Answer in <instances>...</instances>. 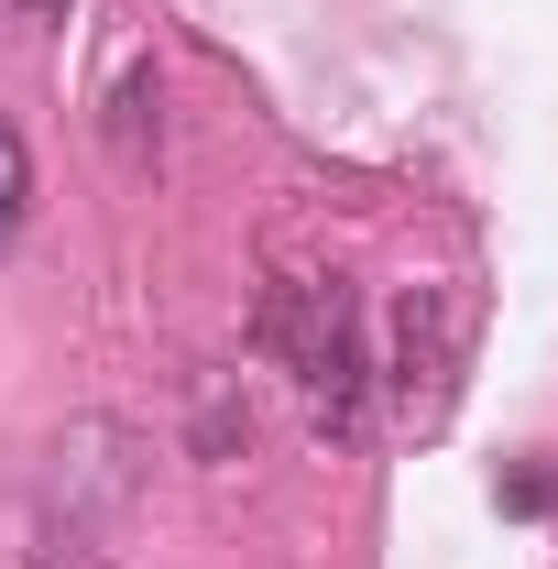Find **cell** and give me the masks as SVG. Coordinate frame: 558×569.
<instances>
[{
  "instance_id": "obj_1",
  "label": "cell",
  "mask_w": 558,
  "mask_h": 569,
  "mask_svg": "<svg viewBox=\"0 0 558 569\" xmlns=\"http://www.w3.org/2000/svg\"><path fill=\"white\" fill-rule=\"evenodd\" d=\"M263 361L296 395V417L318 438H361V395H372V351H361V318H350L340 274H275L263 296Z\"/></svg>"
},
{
  "instance_id": "obj_2",
  "label": "cell",
  "mask_w": 558,
  "mask_h": 569,
  "mask_svg": "<svg viewBox=\"0 0 558 569\" xmlns=\"http://www.w3.org/2000/svg\"><path fill=\"white\" fill-rule=\"evenodd\" d=\"M460 340H471V307H460L449 284H417V296L395 307V361H383V383H395V417L406 427L449 417V395H460Z\"/></svg>"
},
{
  "instance_id": "obj_3",
  "label": "cell",
  "mask_w": 558,
  "mask_h": 569,
  "mask_svg": "<svg viewBox=\"0 0 558 569\" xmlns=\"http://www.w3.org/2000/svg\"><path fill=\"white\" fill-rule=\"evenodd\" d=\"M22 569H121V559H110V548H99L77 515H44V526H33V559H22Z\"/></svg>"
},
{
  "instance_id": "obj_4",
  "label": "cell",
  "mask_w": 558,
  "mask_h": 569,
  "mask_svg": "<svg viewBox=\"0 0 558 569\" xmlns=\"http://www.w3.org/2000/svg\"><path fill=\"white\" fill-rule=\"evenodd\" d=\"M22 198H33V164H22V132L0 121V241H11V219H22Z\"/></svg>"
},
{
  "instance_id": "obj_5",
  "label": "cell",
  "mask_w": 558,
  "mask_h": 569,
  "mask_svg": "<svg viewBox=\"0 0 558 569\" xmlns=\"http://www.w3.org/2000/svg\"><path fill=\"white\" fill-rule=\"evenodd\" d=\"M33 11H56V0H33Z\"/></svg>"
}]
</instances>
